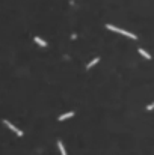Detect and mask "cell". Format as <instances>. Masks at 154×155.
I'll use <instances>...</instances> for the list:
<instances>
[{
	"mask_svg": "<svg viewBox=\"0 0 154 155\" xmlns=\"http://www.w3.org/2000/svg\"><path fill=\"white\" fill-rule=\"evenodd\" d=\"M146 110H148V111L154 110V103H153V104H150V105H146Z\"/></svg>",
	"mask_w": 154,
	"mask_h": 155,
	"instance_id": "ba28073f",
	"label": "cell"
},
{
	"mask_svg": "<svg viewBox=\"0 0 154 155\" xmlns=\"http://www.w3.org/2000/svg\"><path fill=\"white\" fill-rule=\"evenodd\" d=\"M57 148H59V152H61V155H66V151H65V148H64V143L61 140L57 141Z\"/></svg>",
	"mask_w": 154,
	"mask_h": 155,
	"instance_id": "8992f818",
	"label": "cell"
},
{
	"mask_svg": "<svg viewBox=\"0 0 154 155\" xmlns=\"http://www.w3.org/2000/svg\"><path fill=\"white\" fill-rule=\"evenodd\" d=\"M74 116V111H70V113H64V114H61V116H59V120H65V119H70V118H73Z\"/></svg>",
	"mask_w": 154,
	"mask_h": 155,
	"instance_id": "3957f363",
	"label": "cell"
},
{
	"mask_svg": "<svg viewBox=\"0 0 154 155\" xmlns=\"http://www.w3.org/2000/svg\"><path fill=\"white\" fill-rule=\"evenodd\" d=\"M139 54H140V56H144L145 59H148V60L151 59V56H150V54H148V53H146V51L144 50V48H139Z\"/></svg>",
	"mask_w": 154,
	"mask_h": 155,
	"instance_id": "52a82bcc",
	"label": "cell"
},
{
	"mask_svg": "<svg viewBox=\"0 0 154 155\" xmlns=\"http://www.w3.org/2000/svg\"><path fill=\"white\" fill-rule=\"evenodd\" d=\"M109 30H112V32H116V33H121V35H125L127 38H131V39H138V36L136 35H133L131 32H127V30H124V29H119V27H115V26H112V24H107L106 26Z\"/></svg>",
	"mask_w": 154,
	"mask_h": 155,
	"instance_id": "6da1fadb",
	"label": "cell"
},
{
	"mask_svg": "<svg viewBox=\"0 0 154 155\" xmlns=\"http://www.w3.org/2000/svg\"><path fill=\"white\" fill-rule=\"evenodd\" d=\"M33 41H35L39 47H47V42L44 41V39H41L39 36H35V38H33Z\"/></svg>",
	"mask_w": 154,
	"mask_h": 155,
	"instance_id": "277c9868",
	"label": "cell"
},
{
	"mask_svg": "<svg viewBox=\"0 0 154 155\" xmlns=\"http://www.w3.org/2000/svg\"><path fill=\"white\" fill-rule=\"evenodd\" d=\"M98 62H100V57H95V59H92V60H91V62L88 63V66H86V69H91V68H92V66H94V65H97Z\"/></svg>",
	"mask_w": 154,
	"mask_h": 155,
	"instance_id": "5b68a950",
	"label": "cell"
},
{
	"mask_svg": "<svg viewBox=\"0 0 154 155\" xmlns=\"http://www.w3.org/2000/svg\"><path fill=\"white\" fill-rule=\"evenodd\" d=\"M3 124H5L6 126H8V128H9L11 131H14V133L17 134L18 137H23V131H21V130H18V128H17L15 125H12V124L9 122V120H6V119H5V120H3Z\"/></svg>",
	"mask_w": 154,
	"mask_h": 155,
	"instance_id": "7a4b0ae2",
	"label": "cell"
}]
</instances>
